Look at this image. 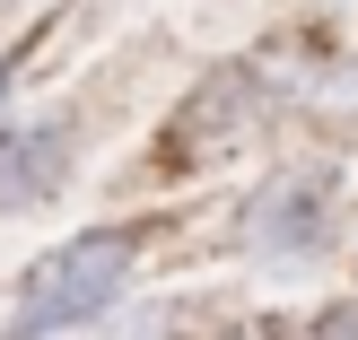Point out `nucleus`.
I'll return each instance as SVG.
<instances>
[{
    "instance_id": "nucleus-4",
    "label": "nucleus",
    "mask_w": 358,
    "mask_h": 340,
    "mask_svg": "<svg viewBox=\"0 0 358 340\" xmlns=\"http://www.w3.org/2000/svg\"><path fill=\"white\" fill-rule=\"evenodd\" d=\"M0 96H9V61H0Z\"/></svg>"
},
{
    "instance_id": "nucleus-3",
    "label": "nucleus",
    "mask_w": 358,
    "mask_h": 340,
    "mask_svg": "<svg viewBox=\"0 0 358 340\" xmlns=\"http://www.w3.org/2000/svg\"><path fill=\"white\" fill-rule=\"evenodd\" d=\"M70 184V122H17L0 131V219L52 201Z\"/></svg>"
},
{
    "instance_id": "nucleus-2",
    "label": "nucleus",
    "mask_w": 358,
    "mask_h": 340,
    "mask_svg": "<svg viewBox=\"0 0 358 340\" xmlns=\"http://www.w3.org/2000/svg\"><path fill=\"white\" fill-rule=\"evenodd\" d=\"M324 209H332V175H271L245 201V253H315L324 244Z\"/></svg>"
},
{
    "instance_id": "nucleus-1",
    "label": "nucleus",
    "mask_w": 358,
    "mask_h": 340,
    "mask_svg": "<svg viewBox=\"0 0 358 340\" xmlns=\"http://www.w3.org/2000/svg\"><path fill=\"white\" fill-rule=\"evenodd\" d=\"M131 227H105V236H70L62 253H44L27 271V288H17V332H70V323H96L105 306L122 297V279H131Z\"/></svg>"
}]
</instances>
